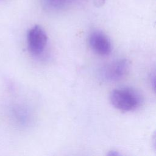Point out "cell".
Segmentation results:
<instances>
[{
    "mask_svg": "<svg viewBox=\"0 0 156 156\" xmlns=\"http://www.w3.org/2000/svg\"><path fill=\"white\" fill-rule=\"evenodd\" d=\"M112 105L121 112H132L137 109L142 103L140 94L135 90L122 87L112 90L110 94Z\"/></svg>",
    "mask_w": 156,
    "mask_h": 156,
    "instance_id": "cell-1",
    "label": "cell"
},
{
    "mask_svg": "<svg viewBox=\"0 0 156 156\" xmlns=\"http://www.w3.org/2000/svg\"><path fill=\"white\" fill-rule=\"evenodd\" d=\"M130 63L126 58H120L104 66L99 71L101 79L106 82H116L122 79L129 69Z\"/></svg>",
    "mask_w": 156,
    "mask_h": 156,
    "instance_id": "cell-2",
    "label": "cell"
},
{
    "mask_svg": "<svg viewBox=\"0 0 156 156\" xmlns=\"http://www.w3.org/2000/svg\"><path fill=\"white\" fill-rule=\"evenodd\" d=\"M27 43L28 49L32 55H40L48 43V36L43 28L38 25L31 27L27 34Z\"/></svg>",
    "mask_w": 156,
    "mask_h": 156,
    "instance_id": "cell-3",
    "label": "cell"
},
{
    "mask_svg": "<svg viewBox=\"0 0 156 156\" xmlns=\"http://www.w3.org/2000/svg\"><path fill=\"white\" fill-rule=\"evenodd\" d=\"M88 43L91 49L97 54L101 56L109 55L112 50L110 38L102 31H93L89 36Z\"/></svg>",
    "mask_w": 156,
    "mask_h": 156,
    "instance_id": "cell-4",
    "label": "cell"
},
{
    "mask_svg": "<svg viewBox=\"0 0 156 156\" xmlns=\"http://www.w3.org/2000/svg\"><path fill=\"white\" fill-rule=\"evenodd\" d=\"M94 3L97 7H100L103 5V4L105 2V0H93Z\"/></svg>",
    "mask_w": 156,
    "mask_h": 156,
    "instance_id": "cell-5",
    "label": "cell"
},
{
    "mask_svg": "<svg viewBox=\"0 0 156 156\" xmlns=\"http://www.w3.org/2000/svg\"><path fill=\"white\" fill-rule=\"evenodd\" d=\"M108 155H119V154L116 151H111L108 154Z\"/></svg>",
    "mask_w": 156,
    "mask_h": 156,
    "instance_id": "cell-6",
    "label": "cell"
}]
</instances>
